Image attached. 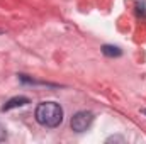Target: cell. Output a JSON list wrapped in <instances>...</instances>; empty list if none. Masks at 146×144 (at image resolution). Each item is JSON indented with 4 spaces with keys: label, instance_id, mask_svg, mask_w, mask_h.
I'll return each instance as SVG.
<instances>
[{
    "label": "cell",
    "instance_id": "52a82bcc",
    "mask_svg": "<svg viewBox=\"0 0 146 144\" xmlns=\"http://www.w3.org/2000/svg\"><path fill=\"white\" fill-rule=\"evenodd\" d=\"M141 112H143V114H146V108H143V110H141Z\"/></svg>",
    "mask_w": 146,
    "mask_h": 144
},
{
    "label": "cell",
    "instance_id": "6da1fadb",
    "mask_svg": "<svg viewBox=\"0 0 146 144\" xmlns=\"http://www.w3.org/2000/svg\"><path fill=\"white\" fill-rule=\"evenodd\" d=\"M34 117L41 126L54 129L63 122V108L56 102H41L36 107Z\"/></svg>",
    "mask_w": 146,
    "mask_h": 144
},
{
    "label": "cell",
    "instance_id": "8992f818",
    "mask_svg": "<svg viewBox=\"0 0 146 144\" xmlns=\"http://www.w3.org/2000/svg\"><path fill=\"white\" fill-rule=\"evenodd\" d=\"M5 136H7V134H5V131H2V129H0V141H3V139H5Z\"/></svg>",
    "mask_w": 146,
    "mask_h": 144
},
{
    "label": "cell",
    "instance_id": "5b68a950",
    "mask_svg": "<svg viewBox=\"0 0 146 144\" xmlns=\"http://www.w3.org/2000/svg\"><path fill=\"white\" fill-rule=\"evenodd\" d=\"M112 141H121V143H122L124 139H122V137H117V136H115V137H109V139H107V143H112Z\"/></svg>",
    "mask_w": 146,
    "mask_h": 144
},
{
    "label": "cell",
    "instance_id": "277c9868",
    "mask_svg": "<svg viewBox=\"0 0 146 144\" xmlns=\"http://www.w3.org/2000/svg\"><path fill=\"white\" fill-rule=\"evenodd\" d=\"M102 53L109 58H119L122 54V51L117 48V46H110V44H104L102 46Z\"/></svg>",
    "mask_w": 146,
    "mask_h": 144
},
{
    "label": "cell",
    "instance_id": "7a4b0ae2",
    "mask_svg": "<svg viewBox=\"0 0 146 144\" xmlns=\"http://www.w3.org/2000/svg\"><path fill=\"white\" fill-rule=\"evenodd\" d=\"M92 122H94V114L88 112V110H80L72 117L70 126H72V129L75 132H83L92 126Z\"/></svg>",
    "mask_w": 146,
    "mask_h": 144
},
{
    "label": "cell",
    "instance_id": "3957f363",
    "mask_svg": "<svg viewBox=\"0 0 146 144\" xmlns=\"http://www.w3.org/2000/svg\"><path fill=\"white\" fill-rule=\"evenodd\" d=\"M27 104H31V100L27 98V97H14V98H10V100H7L5 104H3V107H2V112H7V110H12V108H17V107H24V105H27Z\"/></svg>",
    "mask_w": 146,
    "mask_h": 144
}]
</instances>
